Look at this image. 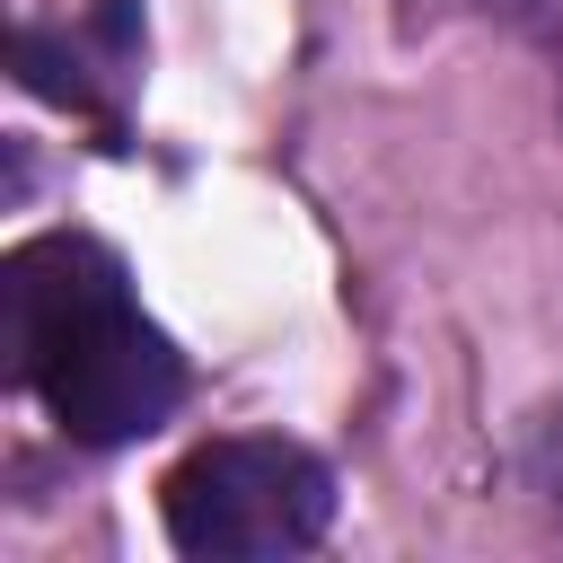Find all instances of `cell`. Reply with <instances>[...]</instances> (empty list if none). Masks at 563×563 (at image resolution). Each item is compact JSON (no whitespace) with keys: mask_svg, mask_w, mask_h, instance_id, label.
<instances>
[{"mask_svg":"<svg viewBox=\"0 0 563 563\" xmlns=\"http://www.w3.org/2000/svg\"><path fill=\"white\" fill-rule=\"evenodd\" d=\"M0 361L88 449L158 431L185 396L176 343L132 308L123 264L97 238H26L0 264Z\"/></svg>","mask_w":563,"mask_h":563,"instance_id":"1","label":"cell"},{"mask_svg":"<svg viewBox=\"0 0 563 563\" xmlns=\"http://www.w3.org/2000/svg\"><path fill=\"white\" fill-rule=\"evenodd\" d=\"M158 510H167L176 554L194 563H273L325 537L334 475L299 440L238 431V440H202L194 457H176V475L158 484Z\"/></svg>","mask_w":563,"mask_h":563,"instance_id":"2","label":"cell"}]
</instances>
